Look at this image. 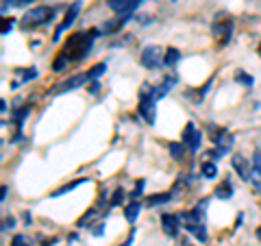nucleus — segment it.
<instances>
[{
	"instance_id": "1",
	"label": "nucleus",
	"mask_w": 261,
	"mask_h": 246,
	"mask_svg": "<svg viewBox=\"0 0 261 246\" xmlns=\"http://www.w3.org/2000/svg\"><path fill=\"white\" fill-rule=\"evenodd\" d=\"M100 29H87V31H81V33H74L65 39V44L61 48V57L68 63H76V61H83L85 57L92 51V46L96 42V37L100 35Z\"/></svg>"
},
{
	"instance_id": "2",
	"label": "nucleus",
	"mask_w": 261,
	"mask_h": 246,
	"mask_svg": "<svg viewBox=\"0 0 261 246\" xmlns=\"http://www.w3.org/2000/svg\"><path fill=\"white\" fill-rule=\"evenodd\" d=\"M57 7H48V5H42V7H35V9H29L27 13H24V18L20 20L22 29L24 31H31V29H39L44 27V24L53 22L55 15H57Z\"/></svg>"
},
{
	"instance_id": "3",
	"label": "nucleus",
	"mask_w": 261,
	"mask_h": 246,
	"mask_svg": "<svg viewBox=\"0 0 261 246\" xmlns=\"http://www.w3.org/2000/svg\"><path fill=\"white\" fill-rule=\"evenodd\" d=\"M157 101L152 98V85L150 83H142L140 89V116L144 118V122L148 127H154V120H157Z\"/></svg>"
},
{
	"instance_id": "4",
	"label": "nucleus",
	"mask_w": 261,
	"mask_h": 246,
	"mask_svg": "<svg viewBox=\"0 0 261 246\" xmlns=\"http://www.w3.org/2000/svg\"><path fill=\"white\" fill-rule=\"evenodd\" d=\"M181 216V223H183V229L187 233H192L196 240H200V242H207V227H205V220L198 218L194 214V211H183V214H178Z\"/></svg>"
},
{
	"instance_id": "5",
	"label": "nucleus",
	"mask_w": 261,
	"mask_h": 246,
	"mask_svg": "<svg viewBox=\"0 0 261 246\" xmlns=\"http://www.w3.org/2000/svg\"><path fill=\"white\" fill-rule=\"evenodd\" d=\"M233 29H235V22L231 18H216L214 27H211V33H214V39L220 48H224L233 37Z\"/></svg>"
},
{
	"instance_id": "6",
	"label": "nucleus",
	"mask_w": 261,
	"mask_h": 246,
	"mask_svg": "<svg viewBox=\"0 0 261 246\" xmlns=\"http://www.w3.org/2000/svg\"><path fill=\"white\" fill-rule=\"evenodd\" d=\"M166 59V51L161 46H144L140 55V63L146 70H159Z\"/></svg>"
},
{
	"instance_id": "7",
	"label": "nucleus",
	"mask_w": 261,
	"mask_h": 246,
	"mask_svg": "<svg viewBox=\"0 0 261 246\" xmlns=\"http://www.w3.org/2000/svg\"><path fill=\"white\" fill-rule=\"evenodd\" d=\"M81 7H83V5H81V0H76V3H72V5L68 7V11H65V15H63V20H61V24H59V27H57V29H55L53 42H59V39H61V35H63V33H65V31H68V29L72 27V24H74V20L79 18V13H81Z\"/></svg>"
},
{
	"instance_id": "8",
	"label": "nucleus",
	"mask_w": 261,
	"mask_h": 246,
	"mask_svg": "<svg viewBox=\"0 0 261 246\" xmlns=\"http://www.w3.org/2000/svg\"><path fill=\"white\" fill-rule=\"evenodd\" d=\"M214 142H216V149L214 153H211V157H222V155H226L228 151H231L233 146V135L228 133L226 129H214Z\"/></svg>"
},
{
	"instance_id": "9",
	"label": "nucleus",
	"mask_w": 261,
	"mask_h": 246,
	"mask_svg": "<svg viewBox=\"0 0 261 246\" xmlns=\"http://www.w3.org/2000/svg\"><path fill=\"white\" fill-rule=\"evenodd\" d=\"M200 142H202V133L200 129L194 125V122H187L185 129H183V144L190 149L192 153H196L200 149Z\"/></svg>"
},
{
	"instance_id": "10",
	"label": "nucleus",
	"mask_w": 261,
	"mask_h": 246,
	"mask_svg": "<svg viewBox=\"0 0 261 246\" xmlns=\"http://www.w3.org/2000/svg\"><path fill=\"white\" fill-rule=\"evenodd\" d=\"M89 81L87 77V72H81V75H74V77H70L68 81H63V83H59L55 89H53V94H65V92H72V89H79L81 85H85Z\"/></svg>"
},
{
	"instance_id": "11",
	"label": "nucleus",
	"mask_w": 261,
	"mask_h": 246,
	"mask_svg": "<svg viewBox=\"0 0 261 246\" xmlns=\"http://www.w3.org/2000/svg\"><path fill=\"white\" fill-rule=\"evenodd\" d=\"M109 9H113V13L118 15H130L137 7L142 5V0H107Z\"/></svg>"
},
{
	"instance_id": "12",
	"label": "nucleus",
	"mask_w": 261,
	"mask_h": 246,
	"mask_svg": "<svg viewBox=\"0 0 261 246\" xmlns=\"http://www.w3.org/2000/svg\"><path fill=\"white\" fill-rule=\"evenodd\" d=\"M161 229L168 237H176L181 229V216L176 214H161Z\"/></svg>"
},
{
	"instance_id": "13",
	"label": "nucleus",
	"mask_w": 261,
	"mask_h": 246,
	"mask_svg": "<svg viewBox=\"0 0 261 246\" xmlns=\"http://www.w3.org/2000/svg\"><path fill=\"white\" fill-rule=\"evenodd\" d=\"M231 166H233V170L244 179V181H250L252 163H250L246 157H242V155H233V157H231Z\"/></svg>"
},
{
	"instance_id": "14",
	"label": "nucleus",
	"mask_w": 261,
	"mask_h": 246,
	"mask_svg": "<svg viewBox=\"0 0 261 246\" xmlns=\"http://www.w3.org/2000/svg\"><path fill=\"white\" fill-rule=\"evenodd\" d=\"M174 83H176V75H168V77L163 79L157 87H152V98H154V101H159V98H163V96H166V94L170 92V89L174 87Z\"/></svg>"
},
{
	"instance_id": "15",
	"label": "nucleus",
	"mask_w": 261,
	"mask_h": 246,
	"mask_svg": "<svg viewBox=\"0 0 261 246\" xmlns=\"http://www.w3.org/2000/svg\"><path fill=\"white\" fill-rule=\"evenodd\" d=\"M37 75H39V72H37V68H27V70H15V77H18V79H15V81H13V83H11V87L15 89V87H20L22 83H29V81H33V79H37Z\"/></svg>"
},
{
	"instance_id": "16",
	"label": "nucleus",
	"mask_w": 261,
	"mask_h": 246,
	"mask_svg": "<svg viewBox=\"0 0 261 246\" xmlns=\"http://www.w3.org/2000/svg\"><path fill=\"white\" fill-rule=\"evenodd\" d=\"M214 194H216V199L228 201V199L233 196V185H231V181H228V179H226V181H222V183L216 187V192H214Z\"/></svg>"
},
{
	"instance_id": "17",
	"label": "nucleus",
	"mask_w": 261,
	"mask_h": 246,
	"mask_svg": "<svg viewBox=\"0 0 261 246\" xmlns=\"http://www.w3.org/2000/svg\"><path fill=\"white\" fill-rule=\"evenodd\" d=\"M140 209H142V203L140 201H130V205L126 207V211H124V218L128 220L130 225L137 220V216H140Z\"/></svg>"
},
{
	"instance_id": "18",
	"label": "nucleus",
	"mask_w": 261,
	"mask_h": 246,
	"mask_svg": "<svg viewBox=\"0 0 261 246\" xmlns=\"http://www.w3.org/2000/svg\"><path fill=\"white\" fill-rule=\"evenodd\" d=\"M168 151H170V155H172L174 161H183V155H185V144L183 142H170Z\"/></svg>"
},
{
	"instance_id": "19",
	"label": "nucleus",
	"mask_w": 261,
	"mask_h": 246,
	"mask_svg": "<svg viewBox=\"0 0 261 246\" xmlns=\"http://www.w3.org/2000/svg\"><path fill=\"white\" fill-rule=\"evenodd\" d=\"M83 183H87V179H74V181H70L68 185H63V187H59V190H55L53 196H55V199H57V196H63V194H68L72 190H76V187L83 185Z\"/></svg>"
},
{
	"instance_id": "20",
	"label": "nucleus",
	"mask_w": 261,
	"mask_h": 246,
	"mask_svg": "<svg viewBox=\"0 0 261 246\" xmlns=\"http://www.w3.org/2000/svg\"><path fill=\"white\" fill-rule=\"evenodd\" d=\"M233 79H235V83H240V85H244V87H252V85H255V79H252L248 72H244V70L235 72Z\"/></svg>"
},
{
	"instance_id": "21",
	"label": "nucleus",
	"mask_w": 261,
	"mask_h": 246,
	"mask_svg": "<svg viewBox=\"0 0 261 246\" xmlns=\"http://www.w3.org/2000/svg\"><path fill=\"white\" fill-rule=\"evenodd\" d=\"M178 59H181V53H178L176 48H166V59H163V65H166V68H172V65H176Z\"/></svg>"
},
{
	"instance_id": "22",
	"label": "nucleus",
	"mask_w": 261,
	"mask_h": 246,
	"mask_svg": "<svg viewBox=\"0 0 261 246\" xmlns=\"http://www.w3.org/2000/svg\"><path fill=\"white\" fill-rule=\"evenodd\" d=\"M29 113H31V105H27V107H20V109H15V111H13V122H15V127L22 129V125H24V120H27Z\"/></svg>"
},
{
	"instance_id": "23",
	"label": "nucleus",
	"mask_w": 261,
	"mask_h": 246,
	"mask_svg": "<svg viewBox=\"0 0 261 246\" xmlns=\"http://www.w3.org/2000/svg\"><path fill=\"white\" fill-rule=\"evenodd\" d=\"M168 201H172V192L148 196V199H146V205H148V207H154V205H161V203H168Z\"/></svg>"
},
{
	"instance_id": "24",
	"label": "nucleus",
	"mask_w": 261,
	"mask_h": 246,
	"mask_svg": "<svg viewBox=\"0 0 261 246\" xmlns=\"http://www.w3.org/2000/svg\"><path fill=\"white\" fill-rule=\"evenodd\" d=\"M105 72H107V63H96L87 70V77H89V81H96V79H100Z\"/></svg>"
},
{
	"instance_id": "25",
	"label": "nucleus",
	"mask_w": 261,
	"mask_h": 246,
	"mask_svg": "<svg viewBox=\"0 0 261 246\" xmlns=\"http://www.w3.org/2000/svg\"><path fill=\"white\" fill-rule=\"evenodd\" d=\"M200 172H202V177H205V179H216L218 177V166L214 161H205L200 166Z\"/></svg>"
},
{
	"instance_id": "26",
	"label": "nucleus",
	"mask_w": 261,
	"mask_h": 246,
	"mask_svg": "<svg viewBox=\"0 0 261 246\" xmlns=\"http://www.w3.org/2000/svg\"><path fill=\"white\" fill-rule=\"evenodd\" d=\"M144 185H146V181H144V179H137V183H135V190L128 194V196H130V201H140V196H142Z\"/></svg>"
},
{
	"instance_id": "27",
	"label": "nucleus",
	"mask_w": 261,
	"mask_h": 246,
	"mask_svg": "<svg viewBox=\"0 0 261 246\" xmlns=\"http://www.w3.org/2000/svg\"><path fill=\"white\" fill-rule=\"evenodd\" d=\"M122 201H124V190L122 187H116L111 194V207H116V205H122Z\"/></svg>"
},
{
	"instance_id": "28",
	"label": "nucleus",
	"mask_w": 261,
	"mask_h": 246,
	"mask_svg": "<svg viewBox=\"0 0 261 246\" xmlns=\"http://www.w3.org/2000/svg\"><path fill=\"white\" fill-rule=\"evenodd\" d=\"M29 3H33V0H5V3H3V11H7L9 7H24Z\"/></svg>"
},
{
	"instance_id": "29",
	"label": "nucleus",
	"mask_w": 261,
	"mask_h": 246,
	"mask_svg": "<svg viewBox=\"0 0 261 246\" xmlns=\"http://www.w3.org/2000/svg\"><path fill=\"white\" fill-rule=\"evenodd\" d=\"M65 65H68V61H65L61 55H57V57H55V61H53V70H55V72H63V70H65Z\"/></svg>"
},
{
	"instance_id": "30",
	"label": "nucleus",
	"mask_w": 261,
	"mask_h": 246,
	"mask_svg": "<svg viewBox=\"0 0 261 246\" xmlns=\"http://www.w3.org/2000/svg\"><path fill=\"white\" fill-rule=\"evenodd\" d=\"M211 83H214V77H211V79L207 81V83H205V85H202V87L198 89V94H196V101H198V103H202V98H205V96H207V92H209V87H211Z\"/></svg>"
},
{
	"instance_id": "31",
	"label": "nucleus",
	"mask_w": 261,
	"mask_h": 246,
	"mask_svg": "<svg viewBox=\"0 0 261 246\" xmlns=\"http://www.w3.org/2000/svg\"><path fill=\"white\" fill-rule=\"evenodd\" d=\"M13 24H15L13 18H5L3 20V35H9V33L13 31Z\"/></svg>"
},
{
	"instance_id": "32",
	"label": "nucleus",
	"mask_w": 261,
	"mask_h": 246,
	"mask_svg": "<svg viewBox=\"0 0 261 246\" xmlns=\"http://www.w3.org/2000/svg\"><path fill=\"white\" fill-rule=\"evenodd\" d=\"M11 246H29V240H27V235H13V240H11Z\"/></svg>"
},
{
	"instance_id": "33",
	"label": "nucleus",
	"mask_w": 261,
	"mask_h": 246,
	"mask_svg": "<svg viewBox=\"0 0 261 246\" xmlns=\"http://www.w3.org/2000/svg\"><path fill=\"white\" fill-rule=\"evenodd\" d=\"M94 216H96V209H89L87 214H85V216H83V218H81L79 223H76V227H85V225H87V223H89V220H92Z\"/></svg>"
},
{
	"instance_id": "34",
	"label": "nucleus",
	"mask_w": 261,
	"mask_h": 246,
	"mask_svg": "<svg viewBox=\"0 0 261 246\" xmlns=\"http://www.w3.org/2000/svg\"><path fill=\"white\" fill-rule=\"evenodd\" d=\"M252 168H255L257 172H261V153L252 155Z\"/></svg>"
},
{
	"instance_id": "35",
	"label": "nucleus",
	"mask_w": 261,
	"mask_h": 246,
	"mask_svg": "<svg viewBox=\"0 0 261 246\" xmlns=\"http://www.w3.org/2000/svg\"><path fill=\"white\" fill-rule=\"evenodd\" d=\"M15 225V220L13 218H5V223H3V231H7V229H13Z\"/></svg>"
},
{
	"instance_id": "36",
	"label": "nucleus",
	"mask_w": 261,
	"mask_h": 246,
	"mask_svg": "<svg viewBox=\"0 0 261 246\" xmlns=\"http://www.w3.org/2000/svg\"><path fill=\"white\" fill-rule=\"evenodd\" d=\"M98 89H100V83L92 81V83H89V94H98Z\"/></svg>"
},
{
	"instance_id": "37",
	"label": "nucleus",
	"mask_w": 261,
	"mask_h": 246,
	"mask_svg": "<svg viewBox=\"0 0 261 246\" xmlns=\"http://www.w3.org/2000/svg\"><path fill=\"white\" fill-rule=\"evenodd\" d=\"M102 229H105V225H98V227H94V229H92V233H94V235H98V237H100V235L105 233Z\"/></svg>"
},
{
	"instance_id": "38",
	"label": "nucleus",
	"mask_w": 261,
	"mask_h": 246,
	"mask_svg": "<svg viewBox=\"0 0 261 246\" xmlns=\"http://www.w3.org/2000/svg\"><path fill=\"white\" fill-rule=\"evenodd\" d=\"M59 240L57 237H48V240H42V246H53V244H57Z\"/></svg>"
},
{
	"instance_id": "39",
	"label": "nucleus",
	"mask_w": 261,
	"mask_h": 246,
	"mask_svg": "<svg viewBox=\"0 0 261 246\" xmlns=\"http://www.w3.org/2000/svg\"><path fill=\"white\" fill-rule=\"evenodd\" d=\"M133 240H135V229H133V231H130V235H128V240H126L124 244H122V246H133Z\"/></svg>"
},
{
	"instance_id": "40",
	"label": "nucleus",
	"mask_w": 261,
	"mask_h": 246,
	"mask_svg": "<svg viewBox=\"0 0 261 246\" xmlns=\"http://www.w3.org/2000/svg\"><path fill=\"white\" fill-rule=\"evenodd\" d=\"M7 192H9V187L3 185V194H0V201H5V199H7Z\"/></svg>"
},
{
	"instance_id": "41",
	"label": "nucleus",
	"mask_w": 261,
	"mask_h": 246,
	"mask_svg": "<svg viewBox=\"0 0 261 246\" xmlns=\"http://www.w3.org/2000/svg\"><path fill=\"white\" fill-rule=\"evenodd\" d=\"M79 240V235L76 233H70V237H68V242H76Z\"/></svg>"
},
{
	"instance_id": "42",
	"label": "nucleus",
	"mask_w": 261,
	"mask_h": 246,
	"mask_svg": "<svg viewBox=\"0 0 261 246\" xmlns=\"http://www.w3.org/2000/svg\"><path fill=\"white\" fill-rule=\"evenodd\" d=\"M257 235H259V240H261V227L257 229Z\"/></svg>"
},
{
	"instance_id": "43",
	"label": "nucleus",
	"mask_w": 261,
	"mask_h": 246,
	"mask_svg": "<svg viewBox=\"0 0 261 246\" xmlns=\"http://www.w3.org/2000/svg\"><path fill=\"white\" fill-rule=\"evenodd\" d=\"M183 246H192V244H190V242H187V240H183Z\"/></svg>"
}]
</instances>
